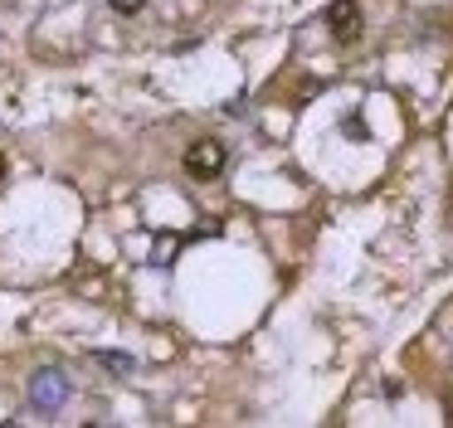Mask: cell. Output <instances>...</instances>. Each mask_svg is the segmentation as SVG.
Returning a JSON list of instances; mask_svg holds the SVG:
<instances>
[{"mask_svg": "<svg viewBox=\"0 0 453 428\" xmlns=\"http://www.w3.org/2000/svg\"><path fill=\"white\" fill-rule=\"evenodd\" d=\"M225 171V146L219 141H190L186 146V175H196V180H210V175Z\"/></svg>", "mask_w": 453, "mask_h": 428, "instance_id": "obj_1", "label": "cell"}, {"mask_svg": "<svg viewBox=\"0 0 453 428\" xmlns=\"http://www.w3.org/2000/svg\"><path fill=\"white\" fill-rule=\"evenodd\" d=\"M326 29H332L336 44H351V39L361 34V5H356V0H332V5H326Z\"/></svg>", "mask_w": 453, "mask_h": 428, "instance_id": "obj_2", "label": "cell"}, {"mask_svg": "<svg viewBox=\"0 0 453 428\" xmlns=\"http://www.w3.org/2000/svg\"><path fill=\"white\" fill-rule=\"evenodd\" d=\"M64 394H69V379L59 375V370H35V379H30V399H35V409H59L64 404Z\"/></svg>", "mask_w": 453, "mask_h": 428, "instance_id": "obj_3", "label": "cell"}, {"mask_svg": "<svg viewBox=\"0 0 453 428\" xmlns=\"http://www.w3.org/2000/svg\"><path fill=\"white\" fill-rule=\"evenodd\" d=\"M103 365H108V370H132V355H118V350H103Z\"/></svg>", "mask_w": 453, "mask_h": 428, "instance_id": "obj_4", "label": "cell"}, {"mask_svg": "<svg viewBox=\"0 0 453 428\" xmlns=\"http://www.w3.org/2000/svg\"><path fill=\"white\" fill-rule=\"evenodd\" d=\"M112 10H118V15H142V10H147V0H108Z\"/></svg>", "mask_w": 453, "mask_h": 428, "instance_id": "obj_5", "label": "cell"}, {"mask_svg": "<svg viewBox=\"0 0 453 428\" xmlns=\"http://www.w3.org/2000/svg\"><path fill=\"white\" fill-rule=\"evenodd\" d=\"M342 126H346V136H365V122H361V117H346Z\"/></svg>", "mask_w": 453, "mask_h": 428, "instance_id": "obj_6", "label": "cell"}, {"mask_svg": "<svg viewBox=\"0 0 453 428\" xmlns=\"http://www.w3.org/2000/svg\"><path fill=\"white\" fill-rule=\"evenodd\" d=\"M0 180H5V156H0Z\"/></svg>", "mask_w": 453, "mask_h": 428, "instance_id": "obj_7", "label": "cell"}]
</instances>
